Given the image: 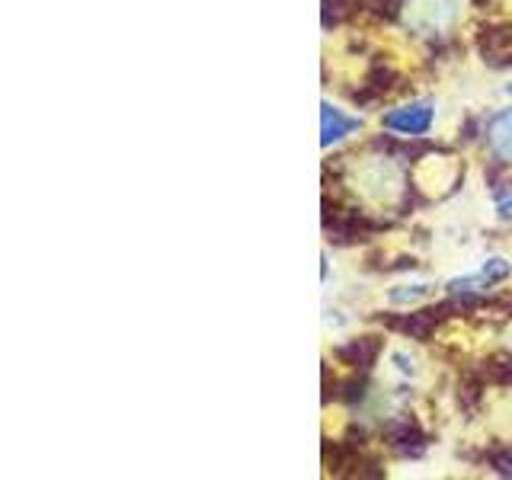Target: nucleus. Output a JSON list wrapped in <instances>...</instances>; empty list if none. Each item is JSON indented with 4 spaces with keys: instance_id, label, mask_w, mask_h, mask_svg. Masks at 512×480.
Listing matches in <instances>:
<instances>
[{
    "instance_id": "1a4fd4ad",
    "label": "nucleus",
    "mask_w": 512,
    "mask_h": 480,
    "mask_svg": "<svg viewBox=\"0 0 512 480\" xmlns=\"http://www.w3.org/2000/svg\"><path fill=\"white\" fill-rule=\"evenodd\" d=\"M394 362H397V368H400V372H413V359H407V356H400V352H397V356H394Z\"/></svg>"
},
{
    "instance_id": "39448f33",
    "label": "nucleus",
    "mask_w": 512,
    "mask_h": 480,
    "mask_svg": "<svg viewBox=\"0 0 512 480\" xmlns=\"http://www.w3.org/2000/svg\"><path fill=\"white\" fill-rule=\"evenodd\" d=\"M381 352V343H378V336H362V340H352L346 346L336 349V356H340L346 365L352 368H368L375 362V356Z\"/></svg>"
},
{
    "instance_id": "f257e3e1",
    "label": "nucleus",
    "mask_w": 512,
    "mask_h": 480,
    "mask_svg": "<svg viewBox=\"0 0 512 480\" xmlns=\"http://www.w3.org/2000/svg\"><path fill=\"white\" fill-rule=\"evenodd\" d=\"M381 125L388 128V132H397V135H407V138H420L432 128V103L426 100H416V103H407L388 116L381 119Z\"/></svg>"
},
{
    "instance_id": "7ed1b4c3",
    "label": "nucleus",
    "mask_w": 512,
    "mask_h": 480,
    "mask_svg": "<svg viewBox=\"0 0 512 480\" xmlns=\"http://www.w3.org/2000/svg\"><path fill=\"white\" fill-rule=\"evenodd\" d=\"M480 55L493 68H512V29H487L480 36Z\"/></svg>"
},
{
    "instance_id": "f03ea898",
    "label": "nucleus",
    "mask_w": 512,
    "mask_h": 480,
    "mask_svg": "<svg viewBox=\"0 0 512 480\" xmlns=\"http://www.w3.org/2000/svg\"><path fill=\"white\" fill-rule=\"evenodd\" d=\"M487 144L496 160L512 164V109L496 112V116L487 122Z\"/></svg>"
},
{
    "instance_id": "9d476101",
    "label": "nucleus",
    "mask_w": 512,
    "mask_h": 480,
    "mask_svg": "<svg viewBox=\"0 0 512 480\" xmlns=\"http://www.w3.org/2000/svg\"><path fill=\"white\" fill-rule=\"evenodd\" d=\"M500 215L503 218H512V196L509 199H500Z\"/></svg>"
},
{
    "instance_id": "20e7f679",
    "label": "nucleus",
    "mask_w": 512,
    "mask_h": 480,
    "mask_svg": "<svg viewBox=\"0 0 512 480\" xmlns=\"http://www.w3.org/2000/svg\"><path fill=\"white\" fill-rule=\"evenodd\" d=\"M359 128V119L346 116L343 109H336L330 103H324V112H320V141H324V148H330V144L343 141L346 135H352Z\"/></svg>"
},
{
    "instance_id": "423d86ee",
    "label": "nucleus",
    "mask_w": 512,
    "mask_h": 480,
    "mask_svg": "<svg viewBox=\"0 0 512 480\" xmlns=\"http://www.w3.org/2000/svg\"><path fill=\"white\" fill-rule=\"evenodd\" d=\"M506 276H509V263L503 260V256H493V260H487L484 269H480L474 279H477L480 288H487V285H493V282H503Z\"/></svg>"
},
{
    "instance_id": "6e6552de",
    "label": "nucleus",
    "mask_w": 512,
    "mask_h": 480,
    "mask_svg": "<svg viewBox=\"0 0 512 480\" xmlns=\"http://www.w3.org/2000/svg\"><path fill=\"white\" fill-rule=\"evenodd\" d=\"M490 464L500 474H506V477H512V448H503V452H493L490 455Z\"/></svg>"
},
{
    "instance_id": "0eeeda50",
    "label": "nucleus",
    "mask_w": 512,
    "mask_h": 480,
    "mask_svg": "<svg viewBox=\"0 0 512 480\" xmlns=\"http://www.w3.org/2000/svg\"><path fill=\"white\" fill-rule=\"evenodd\" d=\"M426 295H429V285L426 282H413V285H397V288H391L388 298L394 304H413V301H420Z\"/></svg>"
}]
</instances>
